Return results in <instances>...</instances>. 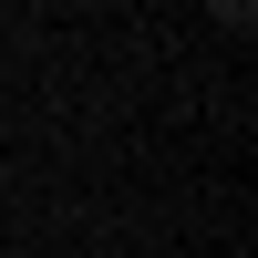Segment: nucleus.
Wrapping results in <instances>:
<instances>
[{
	"mask_svg": "<svg viewBox=\"0 0 258 258\" xmlns=\"http://www.w3.org/2000/svg\"><path fill=\"white\" fill-rule=\"evenodd\" d=\"M217 21H258V0H217Z\"/></svg>",
	"mask_w": 258,
	"mask_h": 258,
	"instance_id": "nucleus-1",
	"label": "nucleus"
}]
</instances>
